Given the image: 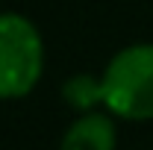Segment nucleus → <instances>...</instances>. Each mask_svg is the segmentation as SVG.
Listing matches in <instances>:
<instances>
[{
	"mask_svg": "<svg viewBox=\"0 0 153 150\" xmlns=\"http://www.w3.org/2000/svg\"><path fill=\"white\" fill-rule=\"evenodd\" d=\"M103 106L127 121L153 118V44L115 53L103 71Z\"/></svg>",
	"mask_w": 153,
	"mask_h": 150,
	"instance_id": "f257e3e1",
	"label": "nucleus"
},
{
	"mask_svg": "<svg viewBox=\"0 0 153 150\" xmlns=\"http://www.w3.org/2000/svg\"><path fill=\"white\" fill-rule=\"evenodd\" d=\"M44 68V44L36 24L18 12H0V100L36 88Z\"/></svg>",
	"mask_w": 153,
	"mask_h": 150,
	"instance_id": "f03ea898",
	"label": "nucleus"
},
{
	"mask_svg": "<svg viewBox=\"0 0 153 150\" xmlns=\"http://www.w3.org/2000/svg\"><path fill=\"white\" fill-rule=\"evenodd\" d=\"M115 127L106 115L85 112L68 127L62 150H115Z\"/></svg>",
	"mask_w": 153,
	"mask_h": 150,
	"instance_id": "7ed1b4c3",
	"label": "nucleus"
},
{
	"mask_svg": "<svg viewBox=\"0 0 153 150\" xmlns=\"http://www.w3.org/2000/svg\"><path fill=\"white\" fill-rule=\"evenodd\" d=\"M62 94L74 109L91 112L97 103H103V79H97L91 74H76L62 85Z\"/></svg>",
	"mask_w": 153,
	"mask_h": 150,
	"instance_id": "20e7f679",
	"label": "nucleus"
}]
</instances>
